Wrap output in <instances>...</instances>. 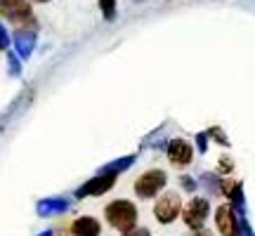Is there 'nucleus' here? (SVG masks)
<instances>
[{"label": "nucleus", "instance_id": "14", "mask_svg": "<svg viewBox=\"0 0 255 236\" xmlns=\"http://www.w3.org/2000/svg\"><path fill=\"white\" fill-rule=\"evenodd\" d=\"M7 64H9V73H12V76H19V73H21V64H19L17 52H12V55L7 57Z\"/></svg>", "mask_w": 255, "mask_h": 236}, {"label": "nucleus", "instance_id": "7", "mask_svg": "<svg viewBox=\"0 0 255 236\" xmlns=\"http://www.w3.org/2000/svg\"><path fill=\"white\" fill-rule=\"evenodd\" d=\"M215 225H218V229H220V234L222 236H239L237 218H234L232 206H220L218 213H215Z\"/></svg>", "mask_w": 255, "mask_h": 236}, {"label": "nucleus", "instance_id": "19", "mask_svg": "<svg viewBox=\"0 0 255 236\" xmlns=\"http://www.w3.org/2000/svg\"><path fill=\"white\" fill-rule=\"evenodd\" d=\"M38 236H52V232H43V234H38Z\"/></svg>", "mask_w": 255, "mask_h": 236}, {"label": "nucleus", "instance_id": "20", "mask_svg": "<svg viewBox=\"0 0 255 236\" xmlns=\"http://www.w3.org/2000/svg\"><path fill=\"white\" fill-rule=\"evenodd\" d=\"M33 2H47V0H33Z\"/></svg>", "mask_w": 255, "mask_h": 236}, {"label": "nucleus", "instance_id": "8", "mask_svg": "<svg viewBox=\"0 0 255 236\" xmlns=\"http://www.w3.org/2000/svg\"><path fill=\"white\" fill-rule=\"evenodd\" d=\"M33 45H36V31L33 28H17L14 33V50L21 59H26L31 52H33Z\"/></svg>", "mask_w": 255, "mask_h": 236}, {"label": "nucleus", "instance_id": "4", "mask_svg": "<svg viewBox=\"0 0 255 236\" xmlns=\"http://www.w3.org/2000/svg\"><path fill=\"white\" fill-rule=\"evenodd\" d=\"M180 210H182V201H180V196H177L175 191H168V194H163L161 199L156 201L154 215H156V220H158V222L170 225V222L180 215Z\"/></svg>", "mask_w": 255, "mask_h": 236}, {"label": "nucleus", "instance_id": "9", "mask_svg": "<svg viewBox=\"0 0 255 236\" xmlns=\"http://www.w3.org/2000/svg\"><path fill=\"white\" fill-rule=\"evenodd\" d=\"M191 146L189 142H184V139H173L170 144H168V158H170V163L175 165H187L191 161Z\"/></svg>", "mask_w": 255, "mask_h": 236}, {"label": "nucleus", "instance_id": "16", "mask_svg": "<svg viewBox=\"0 0 255 236\" xmlns=\"http://www.w3.org/2000/svg\"><path fill=\"white\" fill-rule=\"evenodd\" d=\"M123 236H149V229H128V232H123Z\"/></svg>", "mask_w": 255, "mask_h": 236}, {"label": "nucleus", "instance_id": "18", "mask_svg": "<svg viewBox=\"0 0 255 236\" xmlns=\"http://www.w3.org/2000/svg\"><path fill=\"white\" fill-rule=\"evenodd\" d=\"M182 182H184V187H187V189H194V184H191L189 177H182Z\"/></svg>", "mask_w": 255, "mask_h": 236}, {"label": "nucleus", "instance_id": "13", "mask_svg": "<svg viewBox=\"0 0 255 236\" xmlns=\"http://www.w3.org/2000/svg\"><path fill=\"white\" fill-rule=\"evenodd\" d=\"M100 9L102 14H104V19H114L116 17V0H100Z\"/></svg>", "mask_w": 255, "mask_h": 236}, {"label": "nucleus", "instance_id": "17", "mask_svg": "<svg viewBox=\"0 0 255 236\" xmlns=\"http://www.w3.org/2000/svg\"><path fill=\"white\" fill-rule=\"evenodd\" d=\"M191 236H210V232H206V229H194Z\"/></svg>", "mask_w": 255, "mask_h": 236}, {"label": "nucleus", "instance_id": "12", "mask_svg": "<svg viewBox=\"0 0 255 236\" xmlns=\"http://www.w3.org/2000/svg\"><path fill=\"white\" fill-rule=\"evenodd\" d=\"M135 163V156H128V158H121V161H116V163H111L104 168V173H116L119 175L121 170H126V168H130V165Z\"/></svg>", "mask_w": 255, "mask_h": 236}, {"label": "nucleus", "instance_id": "15", "mask_svg": "<svg viewBox=\"0 0 255 236\" xmlns=\"http://www.w3.org/2000/svg\"><path fill=\"white\" fill-rule=\"evenodd\" d=\"M9 47V33H7V28L0 24V50H7Z\"/></svg>", "mask_w": 255, "mask_h": 236}, {"label": "nucleus", "instance_id": "5", "mask_svg": "<svg viewBox=\"0 0 255 236\" xmlns=\"http://www.w3.org/2000/svg\"><path fill=\"white\" fill-rule=\"evenodd\" d=\"M114 184H116V173H104V170H102L97 177H92V180L85 182L81 189L76 191V196H78V199H83V196H102V194H107Z\"/></svg>", "mask_w": 255, "mask_h": 236}, {"label": "nucleus", "instance_id": "1", "mask_svg": "<svg viewBox=\"0 0 255 236\" xmlns=\"http://www.w3.org/2000/svg\"><path fill=\"white\" fill-rule=\"evenodd\" d=\"M0 17L14 21L19 28H36L28 0H0Z\"/></svg>", "mask_w": 255, "mask_h": 236}, {"label": "nucleus", "instance_id": "6", "mask_svg": "<svg viewBox=\"0 0 255 236\" xmlns=\"http://www.w3.org/2000/svg\"><path fill=\"white\" fill-rule=\"evenodd\" d=\"M184 225L189 229H201L208 218V201L206 199H191L189 206L184 208Z\"/></svg>", "mask_w": 255, "mask_h": 236}, {"label": "nucleus", "instance_id": "2", "mask_svg": "<svg viewBox=\"0 0 255 236\" xmlns=\"http://www.w3.org/2000/svg\"><path fill=\"white\" fill-rule=\"evenodd\" d=\"M104 215H107L111 227L121 229V232L132 229L137 222V208L130 201H114V203H109L107 210H104Z\"/></svg>", "mask_w": 255, "mask_h": 236}, {"label": "nucleus", "instance_id": "10", "mask_svg": "<svg viewBox=\"0 0 255 236\" xmlns=\"http://www.w3.org/2000/svg\"><path fill=\"white\" fill-rule=\"evenodd\" d=\"M71 232H73V236H100L102 227H100V222H97L95 218L85 215V218H78L76 222H73Z\"/></svg>", "mask_w": 255, "mask_h": 236}, {"label": "nucleus", "instance_id": "3", "mask_svg": "<svg viewBox=\"0 0 255 236\" xmlns=\"http://www.w3.org/2000/svg\"><path fill=\"white\" fill-rule=\"evenodd\" d=\"M165 187V173L163 170H146L144 175H139L135 182V191L137 196L142 199H151L158 191Z\"/></svg>", "mask_w": 255, "mask_h": 236}, {"label": "nucleus", "instance_id": "11", "mask_svg": "<svg viewBox=\"0 0 255 236\" xmlns=\"http://www.w3.org/2000/svg\"><path fill=\"white\" fill-rule=\"evenodd\" d=\"M69 208V203L64 199H45L38 203V213L40 215H55V213H64Z\"/></svg>", "mask_w": 255, "mask_h": 236}]
</instances>
